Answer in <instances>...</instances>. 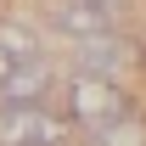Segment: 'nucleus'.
I'll use <instances>...</instances> for the list:
<instances>
[{
  "mask_svg": "<svg viewBox=\"0 0 146 146\" xmlns=\"http://www.w3.org/2000/svg\"><path fill=\"white\" fill-rule=\"evenodd\" d=\"M96 146H146V124L141 118H124V124H107V129H90Z\"/></svg>",
  "mask_w": 146,
  "mask_h": 146,
  "instance_id": "6",
  "label": "nucleus"
},
{
  "mask_svg": "<svg viewBox=\"0 0 146 146\" xmlns=\"http://www.w3.org/2000/svg\"><path fill=\"white\" fill-rule=\"evenodd\" d=\"M56 28H68L73 39H96V34H118L107 11H96L84 0H56Z\"/></svg>",
  "mask_w": 146,
  "mask_h": 146,
  "instance_id": "5",
  "label": "nucleus"
},
{
  "mask_svg": "<svg viewBox=\"0 0 146 146\" xmlns=\"http://www.w3.org/2000/svg\"><path fill=\"white\" fill-rule=\"evenodd\" d=\"M68 112H73V124H84V129H107V124L135 118V101L118 84H107V79H84L79 73L68 84Z\"/></svg>",
  "mask_w": 146,
  "mask_h": 146,
  "instance_id": "1",
  "label": "nucleus"
},
{
  "mask_svg": "<svg viewBox=\"0 0 146 146\" xmlns=\"http://www.w3.org/2000/svg\"><path fill=\"white\" fill-rule=\"evenodd\" d=\"M73 62H79V73L84 79H118V73L135 62V51L124 45V34H96V39H79L73 45Z\"/></svg>",
  "mask_w": 146,
  "mask_h": 146,
  "instance_id": "3",
  "label": "nucleus"
},
{
  "mask_svg": "<svg viewBox=\"0 0 146 146\" xmlns=\"http://www.w3.org/2000/svg\"><path fill=\"white\" fill-rule=\"evenodd\" d=\"M11 68H17V62H11V56L0 51V84H6V73H11Z\"/></svg>",
  "mask_w": 146,
  "mask_h": 146,
  "instance_id": "9",
  "label": "nucleus"
},
{
  "mask_svg": "<svg viewBox=\"0 0 146 146\" xmlns=\"http://www.w3.org/2000/svg\"><path fill=\"white\" fill-rule=\"evenodd\" d=\"M51 90V68L45 62H17V68L6 73V84H0V107H39V96Z\"/></svg>",
  "mask_w": 146,
  "mask_h": 146,
  "instance_id": "4",
  "label": "nucleus"
},
{
  "mask_svg": "<svg viewBox=\"0 0 146 146\" xmlns=\"http://www.w3.org/2000/svg\"><path fill=\"white\" fill-rule=\"evenodd\" d=\"M68 129L45 107H0V146H62Z\"/></svg>",
  "mask_w": 146,
  "mask_h": 146,
  "instance_id": "2",
  "label": "nucleus"
},
{
  "mask_svg": "<svg viewBox=\"0 0 146 146\" xmlns=\"http://www.w3.org/2000/svg\"><path fill=\"white\" fill-rule=\"evenodd\" d=\"M0 51L11 56V62H17V56H28V62H34V34H23L17 23H0Z\"/></svg>",
  "mask_w": 146,
  "mask_h": 146,
  "instance_id": "7",
  "label": "nucleus"
},
{
  "mask_svg": "<svg viewBox=\"0 0 146 146\" xmlns=\"http://www.w3.org/2000/svg\"><path fill=\"white\" fill-rule=\"evenodd\" d=\"M84 6H96V11H107V17L118 23V17H124V6H129V0H84Z\"/></svg>",
  "mask_w": 146,
  "mask_h": 146,
  "instance_id": "8",
  "label": "nucleus"
}]
</instances>
